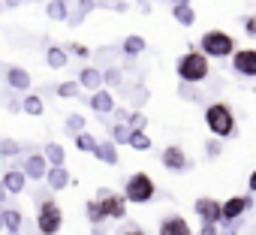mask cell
<instances>
[{"instance_id": "e575fe53", "label": "cell", "mask_w": 256, "mask_h": 235, "mask_svg": "<svg viewBox=\"0 0 256 235\" xmlns=\"http://www.w3.org/2000/svg\"><path fill=\"white\" fill-rule=\"evenodd\" d=\"M108 82H112V84H120V72H118V70H108Z\"/></svg>"}, {"instance_id": "7c38bea8", "label": "cell", "mask_w": 256, "mask_h": 235, "mask_svg": "<svg viewBox=\"0 0 256 235\" xmlns=\"http://www.w3.org/2000/svg\"><path fill=\"white\" fill-rule=\"evenodd\" d=\"M90 106H94L96 112H112V108H114V100H112V94H106V90H96V94L90 96Z\"/></svg>"}, {"instance_id": "d4e9b609", "label": "cell", "mask_w": 256, "mask_h": 235, "mask_svg": "<svg viewBox=\"0 0 256 235\" xmlns=\"http://www.w3.org/2000/svg\"><path fill=\"white\" fill-rule=\"evenodd\" d=\"M48 64H52V66H64V64H66L64 48H48Z\"/></svg>"}, {"instance_id": "52a82bcc", "label": "cell", "mask_w": 256, "mask_h": 235, "mask_svg": "<svg viewBox=\"0 0 256 235\" xmlns=\"http://www.w3.org/2000/svg\"><path fill=\"white\" fill-rule=\"evenodd\" d=\"M100 208H102V217H124L126 214V205H124V199L120 196H106L102 202H100Z\"/></svg>"}, {"instance_id": "4fadbf2b", "label": "cell", "mask_w": 256, "mask_h": 235, "mask_svg": "<svg viewBox=\"0 0 256 235\" xmlns=\"http://www.w3.org/2000/svg\"><path fill=\"white\" fill-rule=\"evenodd\" d=\"M4 187H6V193H22L24 190V175L22 172H6L4 175Z\"/></svg>"}, {"instance_id": "7a4b0ae2", "label": "cell", "mask_w": 256, "mask_h": 235, "mask_svg": "<svg viewBox=\"0 0 256 235\" xmlns=\"http://www.w3.org/2000/svg\"><path fill=\"white\" fill-rule=\"evenodd\" d=\"M178 72H181V78H184V82H202V78L208 76V58H205V54H199V52L184 54V58H181V64H178Z\"/></svg>"}, {"instance_id": "5b68a950", "label": "cell", "mask_w": 256, "mask_h": 235, "mask_svg": "<svg viewBox=\"0 0 256 235\" xmlns=\"http://www.w3.org/2000/svg\"><path fill=\"white\" fill-rule=\"evenodd\" d=\"M40 229H42V235H52V232H58L60 229V208L54 205V202H42V208H40Z\"/></svg>"}, {"instance_id": "3957f363", "label": "cell", "mask_w": 256, "mask_h": 235, "mask_svg": "<svg viewBox=\"0 0 256 235\" xmlns=\"http://www.w3.org/2000/svg\"><path fill=\"white\" fill-rule=\"evenodd\" d=\"M232 48H235V42L223 30H211V34L202 36V52L211 54V58H226V54H232Z\"/></svg>"}, {"instance_id": "e0dca14e", "label": "cell", "mask_w": 256, "mask_h": 235, "mask_svg": "<svg viewBox=\"0 0 256 235\" xmlns=\"http://www.w3.org/2000/svg\"><path fill=\"white\" fill-rule=\"evenodd\" d=\"M46 175H48V184H52L54 190H60V187H66V181H70V178H66V172H64L60 166H58V169H52V172H46Z\"/></svg>"}, {"instance_id": "8fae6325", "label": "cell", "mask_w": 256, "mask_h": 235, "mask_svg": "<svg viewBox=\"0 0 256 235\" xmlns=\"http://www.w3.org/2000/svg\"><path fill=\"white\" fill-rule=\"evenodd\" d=\"M163 163H166L169 169H187V157H184V151H181V148H166Z\"/></svg>"}, {"instance_id": "1f68e13d", "label": "cell", "mask_w": 256, "mask_h": 235, "mask_svg": "<svg viewBox=\"0 0 256 235\" xmlns=\"http://www.w3.org/2000/svg\"><path fill=\"white\" fill-rule=\"evenodd\" d=\"M114 139H120V142H124V139H130V133H126V127H124V124H118V127H114Z\"/></svg>"}, {"instance_id": "8d00e7d4", "label": "cell", "mask_w": 256, "mask_h": 235, "mask_svg": "<svg viewBox=\"0 0 256 235\" xmlns=\"http://www.w3.org/2000/svg\"><path fill=\"white\" fill-rule=\"evenodd\" d=\"M4 199H6V187H4V184H0V202H4Z\"/></svg>"}, {"instance_id": "d6a6232c", "label": "cell", "mask_w": 256, "mask_h": 235, "mask_svg": "<svg viewBox=\"0 0 256 235\" xmlns=\"http://www.w3.org/2000/svg\"><path fill=\"white\" fill-rule=\"evenodd\" d=\"M244 28H247V34H250V36H256V18H247V22H244Z\"/></svg>"}, {"instance_id": "f546056e", "label": "cell", "mask_w": 256, "mask_h": 235, "mask_svg": "<svg viewBox=\"0 0 256 235\" xmlns=\"http://www.w3.org/2000/svg\"><path fill=\"white\" fill-rule=\"evenodd\" d=\"M78 148H82V151H94V154H96V142H94L90 136H84V133L78 136Z\"/></svg>"}, {"instance_id": "484cf974", "label": "cell", "mask_w": 256, "mask_h": 235, "mask_svg": "<svg viewBox=\"0 0 256 235\" xmlns=\"http://www.w3.org/2000/svg\"><path fill=\"white\" fill-rule=\"evenodd\" d=\"M24 112L40 114V112H42V100H40V96H28V100H24Z\"/></svg>"}, {"instance_id": "30bf717a", "label": "cell", "mask_w": 256, "mask_h": 235, "mask_svg": "<svg viewBox=\"0 0 256 235\" xmlns=\"http://www.w3.org/2000/svg\"><path fill=\"white\" fill-rule=\"evenodd\" d=\"M160 235H190V226H187L181 217H172V220H163Z\"/></svg>"}, {"instance_id": "9c48e42d", "label": "cell", "mask_w": 256, "mask_h": 235, "mask_svg": "<svg viewBox=\"0 0 256 235\" xmlns=\"http://www.w3.org/2000/svg\"><path fill=\"white\" fill-rule=\"evenodd\" d=\"M244 208H247V196H232V199L223 205V220H235Z\"/></svg>"}, {"instance_id": "ba28073f", "label": "cell", "mask_w": 256, "mask_h": 235, "mask_svg": "<svg viewBox=\"0 0 256 235\" xmlns=\"http://www.w3.org/2000/svg\"><path fill=\"white\" fill-rule=\"evenodd\" d=\"M196 211L205 217V223H217V220L223 217V208H220L214 199H199V202H196Z\"/></svg>"}, {"instance_id": "9a60e30c", "label": "cell", "mask_w": 256, "mask_h": 235, "mask_svg": "<svg viewBox=\"0 0 256 235\" xmlns=\"http://www.w3.org/2000/svg\"><path fill=\"white\" fill-rule=\"evenodd\" d=\"M172 12H175V18H178L184 28H190V24L196 22V12H193V6H175Z\"/></svg>"}, {"instance_id": "d590c367", "label": "cell", "mask_w": 256, "mask_h": 235, "mask_svg": "<svg viewBox=\"0 0 256 235\" xmlns=\"http://www.w3.org/2000/svg\"><path fill=\"white\" fill-rule=\"evenodd\" d=\"M124 235H145V232H142L139 226H126V229H124Z\"/></svg>"}, {"instance_id": "8992f818", "label": "cell", "mask_w": 256, "mask_h": 235, "mask_svg": "<svg viewBox=\"0 0 256 235\" xmlns=\"http://www.w3.org/2000/svg\"><path fill=\"white\" fill-rule=\"evenodd\" d=\"M235 70L238 72H244V76H256V48H241L238 54H235Z\"/></svg>"}, {"instance_id": "ab89813d", "label": "cell", "mask_w": 256, "mask_h": 235, "mask_svg": "<svg viewBox=\"0 0 256 235\" xmlns=\"http://www.w3.org/2000/svg\"><path fill=\"white\" fill-rule=\"evenodd\" d=\"M0 226H4V214H0Z\"/></svg>"}, {"instance_id": "83f0119b", "label": "cell", "mask_w": 256, "mask_h": 235, "mask_svg": "<svg viewBox=\"0 0 256 235\" xmlns=\"http://www.w3.org/2000/svg\"><path fill=\"white\" fill-rule=\"evenodd\" d=\"M88 217H90L94 223L102 220V208H100V202H88Z\"/></svg>"}, {"instance_id": "44dd1931", "label": "cell", "mask_w": 256, "mask_h": 235, "mask_svg": "<svg viewBox=\"0 0 256 235\" xmlns=\"http://www.w3.org/2000/svg\"><path fill=\"white\" fill-rule=\"evenodd\" d=\"M48 18H66V4H64V0H52V4H48Z\"/></svg>"}, {"instance_id": "f1b7e54d", "label": "cell", "mask_w": 256, "mask_h": 235, "mask_svg": "<svg viewBox=\"0 0 256 235\" xmlns=\"http://www.w3.org/2000/svg\"><path fill=\"white\" fill-rule=\"evenodd\" d=\"M58 94H60V96H76V94H78V84H72V82H64V84L58 88Z\"/></svg>"}, {"instance_id": "603a6c76", "label": "cell", "mask_w": 256, "mask_h": 235, "mask_svg": "<svg viewBox=\"0 0 256 235\" xmlns=\"http://www.w3.org/2000/svg\"><path fill=\"white\" fill-rule=\"evenodd\" d=\"M46 157H48V160L54 163V169H58V166L64 163V148H60V145H48V148H46Z\"/></svg>"}, {"instance_id": "ffe728a7", "label": "cell", "mask_w": 256, "mask_h": 235, "mask_svg": "<svg viewBox=\"0 0 256 235\" xmlns=\"http://www.w3.org/2000/svg\"><path fill=\"white\" fill-rule=\"evenodd\" d=\"M96 157L106 160V163H112V166L118 163V154H114V148H112L108 142H106V145H96Z\"/></svg>"}, {"instance_id": "5bb4252c", "label": "cell", "mask_w": 256, "mask_h": 235, "mask_svg": "<svg viewBox=\"0 0 256 235\" xmlns=\"http://www.w3.org/2000/svg\"><path fill=\"white\" fill-rule=\"evenodd\" d=\"M24 172H28L30 178H42V175H46V160H42V157H28Z\"/></svg>"}, {"instance_id": "7402d4cb", "label": "cell", "mask_w": 256, "mask_h": 235, "mask_svg": "<svg viewBox=\"0 0 256 235\" xmlns=\"http://www.w3.org/2000/svg\"><path fill=\"white\" fill-rule=\"evenodd\" d=\"M124 52L126 54H139V52H145V40H139V36H130L124 42Z\"/></svg>"}, {"instance_id": "cb8c5ba5", "label": "cell", "mask_w": 256, "mask_h": 235, "mask_svg": "<svg viewBox=\"0 0 256 235\" xmlns=\"http://www.w3.org/2000/svg\"><path fill=\"white\" fill-rule=\"evenodd\" d=\"M4 223H6V229L16 235V229H18V223H22V214H18V211H6V214H4Z\"/></svg>"}, {"instance_id": "74e56055", "label": "cell", "mask_w": 256, "mask_h": 235, "mask_svg": "<svg viewBox=\"0 0 256 235\" xmlns=\"http://www.w3.org/2000/svg\"><path fill=\"white\" fill-rule=\"evenodd\" d=\"M250 190H256V172L250 175Z\"/></svg>"}, {"instance_id": "d6986e66", "label": "cell", "mask_w": 256, "mask_h": 235, "mask_svg": "<svg viewBox=\"0 0 256 235\" xmlns=\"http://www.w3.org/2000/svg\"><path fill=\"white\" fill-rule=\"evenodd\" d=\"M130 145H133L136 151H148V148H151V139H148L142 130H136V133H130Z\"/></svg>"}, {"instance_id": "6da1fadb", "label": "cell", "mask_w": 256, "mask_h": 235, "mask_svg": "<svg viewBox=\"0 0 256 235\" xmlns=\"http://www.w3.org/2000/svg\"><path fill=\"white\" fill-rule=\"evenodd\" d=\"M205 121H208V130H211L214 136H232V130H235V118H232L229 106H223V102L208 106Z\"/></svg>"}, {"instance_id": "f35d334b", "label": "cell", "mask_w": 256, "mask_h": 235, "mask_svg": "<svg viewBox=\"0 0 256 235\" xmlns=\"http://www.w3.org/2000/svg\"><path fill=\"white\" fill-rule=\"evenodd\" d=\"M175 4H178V6H190V0H175Z\"/></svg>"}, {"instance_id": "277c9868", "label": "cell", "mask_w": 256, "mask_h": 235, "mask_svg": "<svg viewBox=\"0 0 256 235\" xmlns=\"http://www.w3.org/2000/svg\"><path fill=\"white\" fill-rule=\"evenodd\" d=\"M151 196H154V181L145 172H136L130 178V184H126V199L130 202H148Z\"/></svg>"}, {"instance_id": "ac0fdd59", "label": "cell", "mask_w": 256, "mask_h": 235, "mask_svg": "<svg viewBox=\"0 0 256 235\" xmlns=\"http://www.w3.org/2000/svg\"><path fill=\"white\" fill-rule=\"evenodd\" d=\"M82 84H84V88H100V84H102V72L84 70V72H82Z\"/></svg>"}, {"instance_id": "4dcf8cb0", "label": "cell", "mask_w": 256, "mask_h": 235, "mask_svg": "<svg viewBox=\"0 0 256 235\" xmlns=\"http://www.w3.org/2000/svg\"><path fill=\"white\" fill-rule=\"evenodd\" d=\"M66 124H70V130H82V127H84V118H82V114H72Z\"/></svg>"}, {"instance_id": "4316f807", "label": "cell", "mask_w": 256, "mask_h": 235, "mask_svg": "<svg viewBox=\"0 0 256 235\" xmlns=\"http://www.w3.org/2000/svg\"><path fill=\"white\" fill-rule=\"evenodd\" d=\"M0 154H4V157H16L18 154V145L12 139H4V142H0Z\"/></svg>"}, {"instance_id": "2e32d148", "label": "cell", "mask_w": 256, "mask_h": 235, "mask_svg": "<svg viewBox=\"0 0 256 235\" xmlns=\"http://www.w3.org/2000/svg\"><path fill=\"white\" fill-rule=\"evenodd\" d=\"M10 84L12 88H28L30 84V72L28 70H10Z\"/></svg>"}, {"instance_id": "836d02e7", "label": "cell", "mask_w": 256, "mask_h": 235, "mask_svg": "<svg viewBox=\"0 0 256 235\" xmlns=\"http://www.w3.org/2000/svg\"><path fill=\"white\" fill-rule=\"evenodd\" d=\"M70 48H72V52H76V54H78V58H88V54H90V52H88V48H84V46H70Z\"/></svg>"}]
</instances>
